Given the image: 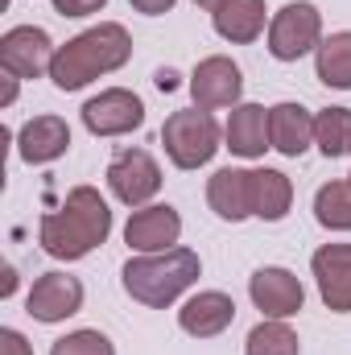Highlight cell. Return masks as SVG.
I'll return each instance as SVG.
<instances>
[{"mask_svg":"<svg viewBox=\"0 0 351 355\" xmlns=\"http://www.w3.org/2000/svg\"><path fill=\"white\" fill-rule=\"evenodd\" d=\"M112 236V207L95 186H75L58 211H46L37 223V244L54 261H83Z\"/></svg>","mask_w":351,"mask_h":355,"instance_id":"obj_1","label":"cell"},{"mask_svg":"<svg viewBox=\"0 0 351 355\" xmlns=\"http://www.w3.org/2000/svg\"><path fill=\"white\" fill-rule=\"evenodd\" d=\"M132 58V37L120 21H99L83 29L79 37H71L67 46H58L50 79L58 91H83L87 83H95L99 75L120 71Z\"/></svg>","mask_w":351,"mask_h":355,"instance_id":"obj_2","label":"cell"},{"mask_svg":"<svg viewBox=\"0 0 351 355\" xmlns=\"http://www.w3.org/2000/svg\"><path fill=\"white\" fill-rule=\"evenodd\" d=\"M198 272H203L198 252L178 244L170 252H137V257H128L120 281H124V293L132 302H141L149 310H166L198 281Z\"/></svg>","mask_w":351,"mask_h":355,"instance_id":"obj_3","label":"cell"},{"mask_svg":"<svg viewBox=\"0 0 351 355\" xmlns=\"http://www.w3.org/2000/svg\"><path fill=\"white\" fill-rule=\"evenodd\" d=\"M223 128L215 124V116L207 107H182L174 112L166 124H162V145H166V157L174 162L178 170H198L207 166L223 145Z\"/></svg>","mask_w":351,"mask_h":355,"instance_id":"obj_4","label":"cell"},{"mask_svg":"<svg viewBox=\"0 0 351 355\" xmlns=\"http://www.w3.org/2000/svg\"><path fill=\"white\" fill-rule=\"evenodd\" d=\"M323 46V12L310 0H289L268 21V54L277 62H298Z\"/></svg>","mask_w":351,"mask_h":355,"instance_id":"obj_5","label":"cell"},{"mask_svg":"<svg viewBox=\"0 0 351 355\" xmlns=\"http://www.w3.org/2000/svg\"><path fill=\"white\" fill-rule=\"evenodd\" d=\"M79 116L91 137H124L145 124V99L128 87H103L83 103Z\"/></svg>","mask_w":351,"mask_h":355,"instance_id":"obj_6","label":"cell"},{"mask_svg":"<svg viewBox=\"0 0 351 355\" xmlns=\"http://www.w3.org/2000/svg\"><path fill=\"white\" fill-rule=\"evenodd\" d=\"M108 186H112V194L124 207H132V211L137 207H149L157 198V190H162V166L145 149H124L108 166Z\"/></svg>","mask_w":351,"mask_h":355,"instance_id":"obj_7","label":"cell"},{"mask_svg":"<svg viewBox=\"0 0 351 355\" xmlns=\"http://www.w3.org/2000/svg\"><path fill=\"white\" fill-rule=\"evenodd\" d=\"M54 54H58V46L37 25H12L0 37V67L8 75H17V79H42V75H50Z\"/></svg>","mask_w":351,"mask_h":355,"instance_id":"obj_8","label":"cell"},{"mask_svg":"<svg viewBox=\"0 0 351 355\" xmlns=\"http://www.w3.org/2000/svg\"><path fill=\"white\" fill-rule=\"evenodd\" d=\"M25 310L33 322H67L71 314L83 310V281L79 277H67V272H42L33 281V289L25 293Z\"/></svg>","mask_w":351,"mask_h":355,"instance_id":"obj_9","label":"cell"},{"mask_svg":"<svg viewBox=\"0 0 351 355\" xmlns=\"http://www.w3.org/2000/svg\"><path fill=\"white\" fill-rule=\"evenodd\" d=\"M190 95H194V107H207V112H215V107H236V103H244L240 95H244V71L228 58V54H211V58H203L198 67H194V75H190Z\"/></svg>","mask_w":351,"mask_h":355,"instance_id":"obj_10","label":"cell"},{"mask_svg":"<svg viewBox=\"0 0 351 355\" xmlns=\"http://www.w3.org/2000/svg\"><path fill=\"white\" fill-rule=\"evenodd\" d=\"M182 240V215L170 202H149L137 207L124 223V244L132 252H170Z\"/></svg>","mask_w":351,"mask_h":355,"instance_id":"obj_11","label":"cell"},{"mask_svg":"<svg viewBox=\"0 0 351 355\" xmlns=\"http://www.w3.org/2000/svg\"><path fill=\"white\" fill-rule=\"evenodd\" d=\"M248 297H252V306L264 318H293L302 310V302H306V289L289 268L264 265L248 277Z\"/></svg>","mask_w":351,"mask_h":355,"instance_id":"obj_12","label":"cell"},{"mask_svg":"<svg viewBox=\"0 0 351 355\" xmlns=\"http://www.w3.org/2000/svg\"><path fill=\"white\" fill-rule=\"evenodd\" d=\"M310 272L318 281L323 306L335 314H351V244H323L310 257Z\"/></svg>","mask_w":351,"mask_h":355,"instance_id":"obj_13","label":"cell"},{"mask_svg":"<svg viewBox=\"0 0 351 355\" xmlns=\"http://www.w3.org/2000/svg\"><path fill=\"white\" fill-rule=\"evenodd\" d=\"M232 322H236V302H232L223 289H198V293L186 297L182 310H178V327H182L190 339H215V335H223Z\"/></svg>","mask_w":351,"mask_h":355,"instance_id":"obj_14","label":"cell"},{"mask_svg":"<svg viewBox=\"0 0 351 355\" xmlns=\"http://www.w3.org/2000/svg\"><path fill=\"white\" fill-rule=\"evenodd\" d=\"M71 149V124L62 116H33L17 132V153L25 166H50Z\"/></svg>","mask_w":351,"mask_h":355,"instance_id":"obj_15","label":"cell"},{"mask_svg":"<svg viewBox=\"0 0 351 355\" xmlns=\"http://www.w3.org/2000/svg\"><path fill=\"white\" fill-rule=\"evenodd\" d=\"M223 141L244 162L264 157V149H273V141H268V107L264 103H236L228 124H223Z\"/></svg>","mask_w":351,"mask_h":355,"instance_id":"obj_16","label":"cell"},{"mask_svg":"<svg viewBox=\"0 0 351 355\" xmlns=\"http://www.w3.org/2000/svg\"><path fill=\"white\" fill-rule=\"evenodd\" d=\"M207 202L219 219L244 223L252 215V170H240V166L215 170L207 178Z\"/></svg>","mask_w":351,"mask_h":355,"instance_id":"obj_17","label":"cell"},{"mask_svg":"<svg viewBox=\"0 0 351 355\" xmlns=\"http://www.w3.org/2000/svg\"><path fill=\"white\" fill-rule=\"evenodd\" d=\"M268 141L281 157H302L314 145V112L302 103H273L268 107Z\"/></svg>","mask_w":351,"mask_h":355,"instance_id":"obj_18","label":"cell"},{"mask_svg":"<svg viewBox=\"0 0 351 355\" xmlns=\"http://www.w3.org/2000/svg\"><path fill=\"white\" fill-rule=\"evenodd\" d=\"M268 21H273V17L264 12V0H223V4L211 12L215 33H219L223 42H232V46L257 42Z\"/></svg>","mask_w":351,"mask_h":355,"instance_id":"obj_19","label":"cell"},{"mask_svg":"<svg viewBox=\"0 0 351 355\" xmlns=\"http://www.w3.org/2000/svg\"><path fill=\"white\" fill-rule=\"evenodd\" d=\"M293 207V182L281 170H252V215L264 223H281Z\"/></svg>","mask_w":351,"mask_h":355,"instance_id":"obj_20","label":"cell"},{"mask_svg":"<svg viewBox=\"0 0 351 355\" xmlns=\"http://www.w3.org/2000/svg\"><path fill=\"white\" fill-rule=\"evenodd\" d=\"M314 71H318V83L351 91V29L323 37V46L314 50Z\"/></svg>","mask_w":351,"mask_h":355,"instance_id":"obj_21","label":"cell"},{"mask_svg":"<svg viewBox=\"0 0 351 355\" xmlns=\"http://www.w3.org/2000/svg\"><path fill=\"white\" fill-rule=\"evenodd\" d=\"M244 355H302V339L285 318H264L248 331Z\"/></svg>","mask_w":351,"mask_h":355,"instance_id":"obj_22","label":"cell"},{"mask_svg":"<svg viewBox=\"0 0 351 355\" xmlns=\"http://www.w3.org/2000/svg\"><path fill=\"white\" fill-rule=\"evenodd\" d=\"M314 145L323 157L351 153V107H323L314 116Z\"/></svg>","mask_w":351,"mask_h":355,"instance_id":"obj_23","label":"cell"},{"mask_svg":"<svg viewBox=\"0 0 351 355\" xmlns=\"http://www.w3.org/2000/svg\"><path fill=\"white\" fill-rule=\"evenodd\" d=\"M314 219L327 232H351V182H327L314 194Z\"/></svg>","mask_w":351,"mask_h":355,"instance_id":"obj_24","label":"cell"},{"mask_svg":"<svg viewBox=\"0 0 351 355\" xmlns=\"http://www.w3.org/2000/svg\"><path fill=\"white\" fill-rule=\"evenodd\" d=\"M50 355H116V347L103 331H71L50 347Z\"/></svg>","mask_w":351,"mask_h":355,"instance_id":"obj_25","label":"cell"},{"mask_svg":"<svg viewBox=\"0 0 351 355\" xmlns=\"http://www.w3.org/2000/svg\"><path fill=\"white\" fill-rule=\"evenodd\" d=\"M108 0H54V12L58 17H91V12H99Z\"/></svg>","mask_w":351,"mask_h":355,"instance_id":"obj_26","label":"cell"},{"mask_svg":"<svg viewBox=\"0 0 351 355\" xmlns=\"http://www.w3.org/2000/svg\"><path fill=\"white\" fill-rule=\"evenodd\" d=\"M0 355H33V347H29V339H25L21 331L4 327V331H0Z\"/></svg>","mask_w":351,"mask_h":355,"instance_id":"obj_27","label":"cell"},{"mask_svg":"<svg viewBox=\"0 0 351 355\" xmlns=\"http://www.w3.org/2000/svg\"><path fill=\"white\" fill-rule=\"evenodd\" d=\"M137 12H145V17H162V12H170L178 0H128Z\"/></svg>","mask_w":351,"mask_h":355,"instance_id":"obj_28","label":"cell"},{"mask_svg":"<svg viewBox=\"0 0 351 355\" xmlns=\"http://www.w3.org/2000/svg\"><path fill=\"white\" fill-rule=\"evenodd\" d=\"M17 83H21V79L4 71V95H0V107H12V99H17Z\"/></svg>","mask_w":351,"mask_h":355,"instance_id":"obj_29","label":"cell"},{"mask_svg":"<svg viewBox=\"0 0 351 355\" xmlns=\"http://www.w3.org/2000/svg\"><path fill=\"white\" fill-rule=\"evenodd\" d=\"M12 289H17V268L8 265V268H4V289H0V293H4V297H12Z\"/></svg>","mask_w":351,"mask_h":355,"instance_id":"obj_30","label":"cell"},{"mask_svg":"<svg viewBox=\"0 0 351 355\" xmlns=\"http://www.w3.org/2000/svg\"><path fill=\"white\" fill-rule=\"evenodd\" d=\"M174 79H178L174 71H157V87L162 91H174Z\"/></svg>","mask_w":351,"mask_h":355,"instance_id":"obj_31","label":"cell"},{"mask_svg":"<svg viewBox=\"0 0 351 355\" xmlns=\"http://www.w3.org/2000/svg\"><path fill=\"white\" fill-rule=\"evenodd\" d=\"M194 4H198V8H207V12H215V8H219L223 0H194Z\"/></svg>","mask_w":351,"mask_h":355,"instance_id":"obj_32","label":"cell"}]
</instances>
